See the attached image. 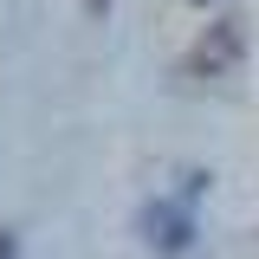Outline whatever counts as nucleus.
Returning <instances> with one entry per match:
<instances>
[{
  "instance_id": "nucleus-1",
  "label": "nucleus",
  "mask_w": 259,
  "mask_h": 259,
  "mask_svg": "<svg viewBox=\"0 0 259 259\" xmlns=\"http://www.w3.org/2000/svg\"><path fill=\"white\" fill-rule=\"evenodd\" d=\"M240 52H246L240 20H214V26L201 32V46L188 52V71H194V78H227V71L240 65Z\"/></svg>"
},
{
  "instance_id": "nucleus-2",
  "label": "nucleus",
  "mask_w": 259,
  "mask_h": 259,
  "mask_svg": "<svg viewBox=\"0 0 259 259\" xmlns=\"http://www.w3.org/2000/svg\"><path fill=\"white\" fill-rule=\"evenodd\" d=\"M143 240H149L156 253H168V259L188 253L194 246V214L182 201H149V207H143Z\"/></svg>"
},
{
  "instance_id": "nucleus-3",
  "label": "nucleus",
  "mask_w": 259,
  "mask_h": 259,
  "mask_svg": "<svg viewBox=\"0 0 259 259\" xmlns=\"http://www.w3.org/2000/svg\"><path fill=\"white\" fill-rule=\"evenodd\" d=\"M0 259H20V233L13 227H0Z\"/></svg>"
},
{
  "instance_id": "nucleus-4",
  "label": "nucleus",
  "mask_w": 259,
  "mask_h": 259,
  "mask_svg": "<svg viewBox=\"0 0 259 259\" xmlns=\"http://www.w3.org/2000/svg\"><path fill=\"white\" fill-rule=\"evenodd\" d=\"M91 7H97V13H104V7H110V0H91Z\"/></svg>"
}]
</instances>
